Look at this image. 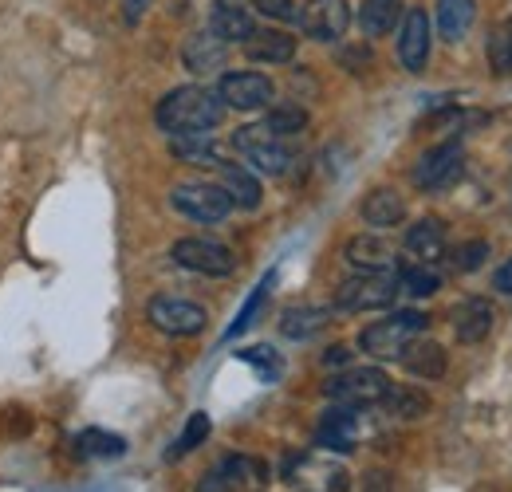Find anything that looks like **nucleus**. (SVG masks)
<instances>
[{
  "mask_svg": "<svg viewBox=\"0 0 512 492\" xmlns=\"http://www.w3.org/2000/svg\"><path fill=\"white\" fill-rule=\"evenodd\" d=\"M221 115L225 103L209 87H174L154 111L166 134H209L213 126H221Z\"/></svg>",
  "mask_w": 512,
  "mask_h": 492,
  "instance_id": "f257e3e1",
  "label": "nucleus"
},
{
  "mask_svg": "<svg viewBox=\"0 0 512 492\" xmlns=\"http://www.w3.org/2000/svg\"><path fill=\"white\" fill-rule=\"evenodd\" d=\"M426 327H430V315H422V311H414V308L394 311V315H386V319H379V323H371V327L359 331V347H363L367 355H375V359H398L402 347H406L414 335H422Z\"/></svg>",
  "mask_w": 512,
  "mask_h": 492,
  "instance_id": "f03ea898",
  "label": "nucleus"
},
{
  "mask_svg": "<svg viewBox=\"0 0 512 492\" xmlns=\"http://www.w3.org/2000/svg\"><path fill=\"white\" fill-rule=\"evenodd\" d=\"M398 276L390 268H367V272H355L351 280L339 284L335 292V308L339 311H375L390 308L394 296H398Z\"/></svg>",
  "mask_w": 512,
  "mask_h": 492,
  "instance_id": "7ed1b4c3",
  "label": "nucleus"
},
{
  "mask_svg": "<svg viewBox=\"0 0 512 492\" xmlns=\"http://www.w3.org/2000/svg\"><path fill=\"white\" fill-rule=\"evenodd\" d=\"M386 390H390V378L379 367H351L343 370V374H331L323 382V394L331 402H339V406H351V410L379 406L386 398Z\"/></svg>",
  "mask_w": 512,
  "mask_h": 492,
  "instance_id": "20e7f679",
  "label": "nucleus"
},
{
  "mask_svg": "<svg viewBox=\"0 0 512 492\" xmlns=\"http://www.w3.org/2000/svg\"><path fill=\"white\" fill-rule=\"evenodd\" d=\"M170 205L186 217V221H197V225H221L233 209L229 193L213 182H182L174 185L170 193Z\"/></svg>",
  "mask_w": 512,
  "mask_h": 492,
  "instance_id": "39448f33",
  "label": "nucleus"
},
{
  "mask_svg": "<svg viewBox=\"0 0 512 492\" xmlns=\"http://www.w3.org/2000/svg\"><path fill=\"white\" fill-rule=\"evenodd\" d=\"M233 146L241 150V158H245L253 170H260V174H284L288 162H292V150L284 146V138L272 134L264 123L241 126V130L233 134Z\"/></svg>",
  "mask_w": 512,
  "mask_h": 492,
  "instance_id": "423d86ee",
  "label": "nucleus"
},
{
  "mask_svg": "<svg viewBox=\"0 0 512 492\" xmlns=\"http://www.w3.org/2000/svg\"><path fill=\"white\" fill-rule=\"evenodd\" d=\"M284 481L296 492H347L351 489V477L339 461L320 457V453H304V457H292L288 469H284Z\"/></svg>",
  "mask_w": 512,
  "mask_h": 492,
  "instance_id": "0eeeda50",
  "label": "nucleus"
},
{
  "mask_svg": "<svg viewBox=\"0 0 512 492\" xmlns=\"http://www.w3.org/2000/svg\"><path fill=\"white\" fill-rule=\"evenodd\" d=\"M146 319H150L162 335H174V339L197 335V331H205V323H209L205 308L193 304V300H182V296H154V300L146 304Z\"/></svg>",
  "mask_w": 512,
  "mask_h": 492,
  "instance_id": "6e6552de",
  "label": "nucleus"
},
{
  "mask_svg": "<svg viewBox=\"0 0 512 492\" xmlns=\"http://www.w3.org/2000/svg\"><path fill=\"white\" fill-rule=\"evenodd\" d=\"M465 174V150L461 142H442L434 150H426L414 166V185L426 189V193H442L449 185Z\"/></svg>",
  "mask_w": 512,
  "mask_h": 492,
  "instance_id": "1a4fd4ad",
  "label": "nucleus"
},
{
  "mask_svg": "<svg viewBox=\"0 0 512 492\" xmlns=\"http://www.w3.org/2000/svg\"><path fill=\"white\" fill-rule=\"evenodd\" d=\"M217 95H221V103L233 107V111H260V107L272 103L276 87H272V79L260 75V71H229V75H221Z\"/></svg>",
  "mask_w": 512,
  "mask_h": 492,
  "instance_id": "9d476101",
  "label": "nucleus"
},
{
  "mask_svg": "<svg viewBox=\"0 0 512 492\" xmlns=\"http://www.w3.org/2000/svg\"><path fill=\"white\" fill-rule=\"evenodd\" d=\"M170 252H174V260L182 268L201 272V276H229L237 268V256L229 248L217 245V241H205V237H186V241H178Z\"/></svg>",
  "mask_w": 512,
  "mask_h": 492,
  "instance_id": "9b49d317",
  "label": "nucleus"
},
{
  "mask_svg": "<svg viewBox=\"0 0 512 492\" xmlns=\"http://www.w3.org/2000/svg\"><path fill=\"white\" fill-rule=\"evenodd\" d=\"M351 24V8L347 0H308L304 12H300V28L308 40H320V44H331L347 32Z\"/></svg>",
  "mask_w": 512,
  "mask_h": 492,
  "instance_id": "f8f14e48",
  "label": "nucleus"
},
{
  "mask_svg": "<svg viewBox=\"0 0 512 492\" xmlns=\"http://www.w3.org/2000/svg\"><path fill=\"white\" fill-rule=\"evenodd\" d=\"M264 477H268V473H264V465H260L256 457L233 453V457H225L221 465H213V469L201 477L197 492H241L249 481H264Z\"/></svg>",
  "mask_w": 512,
  "mask_h": 492,
  "instance_id": "ddd939ff",
  "label": "nucleus"
},
{
  "mask_svg": "<svg viewBox=\"0 0 512 492\" xmlns=\"http://www.w3.org/2000/svg\"><path fill=\"white\" fill-rule=\"evenodd\" d=\"M398 60L410 75H422L430 60V16L422 8H410L398 32Z\"/></svg>",
  "mask_w": 512,
  "mask_h": 492,
  "instance_id": "4468645a",
  "label": "nucleus"
},
{
  "mask_svg": "<svg viewBox=\"0 0 512 492\" xmlns=\"http://www.w3.org/2000/svg\"><path fill=\"white\" fill-rule=\"evenodd\" d=\"M355 441H359V418H355V410L335 402L320 418V426H316V445L331 449V453H351Z\"/></svg>",
  "mask_w": 512,
  "mask_h": 492,
  "instance_id": "2eb2a0df",
  "label": "nucleus"
},
{
  "mask_svg": "<svg viewBox=\"0 0 512 492\" xmlns=\"http://www.w3.org/2000/svg\"><path fill=\"white\" fill-rule=\"evenodd\" d=\"M493 331V304L481 296H469L453 308V335L457 343H481Z\"/></svg>",
  "mask_w": 512,
  "mask_h": 492,
  "instance_id": "dca6fc26",
  "label": "nucleus"
},
{
  "mask_svg": "<svg viewBox=\"0 0 512 492\" xmlns=\"http://www.w3.org/2000/svg\"><path fill=\"white\" fill-rule=\"evenodd\" d=\"M398 363L410 370L414 378H430V382H438V378L446 374V347L434 343V339H418V335H414V339L402 347Z\"/></svg>",
  "mask_w": 512,
  "mask_h": 492,
  "instance_id": "f3484780",
  "label": "nucleus"
},
{
  "mask_svg": "<svg viewBox=\"0 0 512 492\" xmlns=\"http://www.w3.org/2000/svg\"><path fill=\"white\" fill-rule=\"evenodd\" d=\"M209 32L217 36V40H225V44H233V40H249L256 32L253 16H249V8H241L237 0H217L213 4V16H209Z\"/></svg>",
  "mask_w": 512,
  "mask_h": 492,
  "instance_id": "a211bd4d",
  "label": "nucleus"
},
{
  "mask_svg": "<svg viewBox=\"0 0 512 492\" xmlns=\"http://www.w3.org/2000/svg\"><path fill=\"white\" fill-rule=\"evenodd\" d=\"M359 213H363V221H367L371 229H394V225L406 221V201H402L398 189H386L383 185V189H375V193L363 197Z\"/></svg>",
  "mask_w": 512,
  "mask_h": 492,
  "instance_id": "6ab92c4d",
  "label": "nucleus"
},
{
  "mask_svg": "<svg viewBox=\"0 0 512 492\" xmlns=\"http://www.w3.org/2000/svg\"><path fill=\"white\" fill-rule=\"evenodd\" d=\"M245 52L253 63H288L296 56V40L280 28H264V32H253L245 40Z\"/></svg>",
  "mask_w": 512,
  "mask_h": 492,
  "instance_id": "aec40b11",
  "label": "nucleus"
},
{
  "mask_svg": "<svg viewBox=\"0 0 512 492\" xmlns=\"http://www.w3.org/2000/svg\"><path fill=\"white\" fill-rule=\"evenodd\" d=\"M406 252H414L418 260H442L446 256V225L438 217L414 221L406 233Z\"/></svg>",
  "mask_w": 512,
  "mask_h": 492,
  "instance_id": "412c9836",
  "label": "nucleus"
},
{
  "mask_svg": "<svg viewBox=\"0 0 512 492\" xmlns=\"http://www.w3.org/2000/svg\"><path fill=\"white\" fill-rule=\"evenodd\" d=\"M182 60H186L193 75H213L225 63V40H217L213 32H197L190 44L182 48Z\"/></svg>",
  "mask_w": 512,
  "mask_h": 492,
  "instance_id": "4be33fe9",
  "label": "nucleus"
},
{
  "mask_svg": "<svg viewBox=\"0 0 512 492\" xmlns=\"http://www.w3.org/2000/svg\"><path fill=\"white\" fill-rule=\"evenodd\" d=\"M221 189L229 193V201L237 209H256L264 197L256 174H249V166H237V162H221Z\"/></svg>",
  "mask_w": 512,
  "mask_h": 492,
  "instance_id": "5701e85b",
  "label": "nucleus"
},
{
  "mask_svg": "<svg viewBox=\"0 0 512 492\" xmlns=\"http://www.w3.org/2000/svg\"><path fill=\"white\" fill-rule=\"evenodd\" d=\"M170 154L178 158V162H190V166H209V170H221V150L205 138V134H174V142H170Z\"/></svg>",
  "mask_w": 512,
  "mask_h": 492,
  "instance_id": "b1692460",
  "label": "nucleus"
},
{
  "mask_svg": "<svg viewBox=\"0 0 512 492\" xmlns=\"http://www.w3.org/2000/svg\"><path fill=\"white\" fill-rule=\"evenodd\" d=\"M473 16H477L473 0H438V32H442V40H446V44L465 40Z\"/></svg>",
  "mask_w": 512,
  "mask_h": 492,
  "instance_id": "393cba45",
  "label": "nucleus"
},
{
  "mask_svg": "<svg viewBox=\"0 0 512 492\" xmlns=\"http://www.w3.org/2000/svg\"><path fill=\"white\" fill-rule=\"evenodd\" d=\"M327 323H331V311L327 308H288L280 315V331L288 339H312V335H320Z\"/></svg>",
  "mask_w": 512,
  "mask_h": 492,
  "instance_id": "a878e982",
  "label": "nucleus"
},
{
  "mask_svg": "<svg viewBox=\"0 0 512 492\" xmlns=\"http://www.w3.org/2000/svg\"><path fill=\"white\" fill-rule=\"evenodd\" d=\"M402 20V4L398 0H363L359 8V28L367 36H386L394 32V24Z\"/></svg>",
  "mask_w": 512,
  "mask_h": 492,
  "instance_id": "bb28decb",
  "label": "nucleus"
},
{
  "mask_svg": "<svg viewBox=\"0 0 512 492\" xmlns=\"http://www.w3.org/2000/svg\"><path fill=\"white\" fill-rule=\"evenodd\" d=\"M272 284H276V268H268V272L260 276V284L253 288V296L245 300V308L237 311V319L225 327V339H237V335H245V331L253 327L260 308H264V300H268V292H272Z\"/></svg>",
  "mask_w": 512,
  "mask_h": 492,
  "instance_id": "cd10ccee",
  "label": "nucleus"
},
{
  "mask_svg": "<svg viewBox=\"0 0 512 492\" xmlns=\"http://www.w3.org/2000/svg\"><path fill=\"white\" fill-rule=\"evenodd\" d=\"M347 260L367 272V268H390V245L379 237H351L347 241Z\"/></svg>",
  "mask_w": 512,
  "mask_h": 492,
  "instance_id": "c85d7f7f",
  "label": "nucleus"
},
{
  "mask_svg": "<svg viewBox=\"0 0 512 492\" xmlns=\"http://www.w3.org/2000/svg\"><path fill=\"white\" fill-rule=\"evenodd\" d=\"M75 449L83 457H123L127 453V441L119 433H107V430H83L75 437Z\"/></svg>",
  "mask_w": 512,
  "mask_h": 492,
  "instance_id": "c756f323",
  "label": "nucleus"
},
{
  "mask_svg": "<svg viewBox=\"0 0 512 492\" xmlns=\"http://www.w3.org/2000/svg\"><path fill=\"white\" fill-rule=\"evenodd\" d=\"M383 402L390 406V414H398V418H422L430 410V394H422L414 386H390Z\"/></svg>",
  "mask_w": 512,
  "mask_h": 492,
  "instance_id": "7c9ffc66",
  "label": "nucleus"
},
{
  "mask_svg": "<svg viewBox=\"0 0 512 492\" xmlns=\"http://www.w3.org/2000/svg\"><path fill=\"white\" fill-rule=\"evenodd\" d=\"M209 430H213V426H209V414H201V410H197V414H190L186 430L178 433V441L166 449V457H170V461H182L186 453H193V449H197V445L209 437Z\"/></svg>",
  "mask_w": 512,
  "mask_h": 492,
  "instance_id": "2f4dec72",
  "label": "nucleus"
},
{
  "mask_svg": "<svg viewBox=\"0 0 512 492\" xmlns=\"http://www.w3.org/2000/svg\"><path fill=\"white\" fill-rule=\"evenodd\" d=\"M237 359L241 363H249V367L260 374V382H276L280 374H284V359H280V351L276 347H249V351H237Z\"/></svg>",
  "mask_w": 512,
  "mask_h": 492,
  "instance_id": "473e14b6",
  "label": "nucleus"
},
{
  "mask_svg": "<svg viewBox=\"0 0 512 492\" xmlns=\"http://www.w3.org/2000/svg\"><path fill=\"white\" fill-rule=\"evenodd\" d=\"M264 126L272 130V134H300L304 126H308V111L304 107H296V103H280V107H272L268 111V119H264Z\"/></svg>",
  "mask_w": 512,
  "mask_h": 492,
  "instance_id": "72a5a7b5",
  "label": "nucleus"
},
{
  "mask_svg": "<svg viewBox=\"0 0 512 492\" xmlns=\"http://www.w3.org/2000/svg\"><path fill=\"white\" fill-rule=\"evenodd\" d=\"M489 63L497 75H512V20L489 32Z\"/></svg>",
  "mask_w": 512,
  "mask_h": 492,
  "instance_id": "f704fd0d",
  "label": "nucleus"
},
{
  "mask_svg": "<svg viewBox=\"0 0 512 492\" xmlns=\"http://www.w3.org/2000/svg\"><path fill=\"white\" fill-rule=\"evenodd\" d=\"M398 284L410 292V296H434L442 288V276L434 268H418V264H406L398 272Z\"/></svg>",
  "mask_w": 512,
  "mask_h": 492,
  "instance_id": "c9c22d12",
  "label": "nucleus"
},
{
  "mask_svg": "<svg viewBox=\"0 0 512 492\" xmlns=\"http://www.w3.org/2000/svg\"><path fill=\"white\" fill-rule=\"evenodd\" d=\"M485 256H489V245H485V241H469V245L446 252V260L453 272H477V268L485 264Z\"/></svg>",
  "mask_w": 512,
  "mask_h": 492,
  "instance_id": "e433bc0d",
  "label": "nucleus"
},
{
  "mask_svg": "<svg viewBox=\"0 0 512 492\" xmlns=\"http://www.w3.org/2000/svg\"><path fill=\"white\" fill-rule=\"evenodd\" d=\"M253 4H256V12L268 16V20H292V16H296L292 0H253Z\"/></svg>",
  "mask_w": 512,
  "mask_h": 492,
  "instance_id": "4c0bfd02",
  "label": "nucleus"
},
{
  "mask_svg": "<svg viewBox=\"0 0 512 492\" xmlns=\"http://www.w3.org/2000/svg\"><path fill=\"white\" fill-rule=\"evenodd\" d=\"M493 288L501 292V296H512V256L497 268V276H493Z\"/></svg>",
  "mask_w": 512,
  "mask_h": 492,
  "instance_id": "58836bf2",
  "label": "nucleus"
},
{
  "mask_svg": "<svg viewBox=\"0 0 512 492\" xmlns=\"http://www.w3.org/2000/svg\"><path fill=\"white\" fill-rule=\"evenodd\" d=\"M343 60H347V67H355V71H359V67H367L371 52H367V48H347V52H343Z\"/></svg>",
  "mask_w": 512,
  "mask_h": 492,
  "instance_id": "ea45409f",
  "label": "nucleus"
},
{
  "mask_svg": "<svg viewBox=\"0 0 512 492\" xmlns=\"http://www.w3.org/2000/svg\"><path fill=\"white\" fill-rule=\"evenodd\" d=\"M323 359H327V363H347V351H327Z\"/></svg>",
  "mask_w": 512,
  "mask_h": 492,
  "instance_id": "a19ab883",
  "label": "nucleus"
}]
</instances>
